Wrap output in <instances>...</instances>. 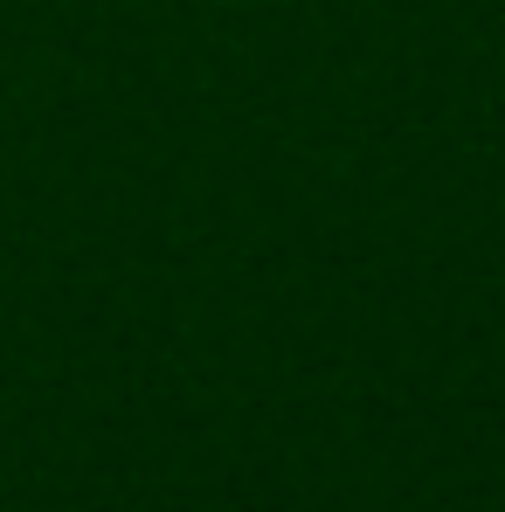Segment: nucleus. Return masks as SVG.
<instances>
[]
</instances>
